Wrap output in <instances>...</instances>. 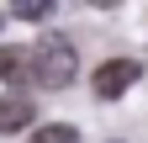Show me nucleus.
I'll list each match as a JSON object with an SVG mask.
<instances>
[{
    "instance_id": "f257e3e1",
    "label": "nucleus",
    "mask_w": 148,
    "mask_h": 143,
    "mask_svg": "<svg viewBox=\"0 0 148 143\" xmlns=\"http://www.w3.org/2000/svg\"><path fill=\"white\" fill-rule=\"evenodd\" d=\"M74 69H79V53H74L69 37H48V43H37L27 53V74L37 85H48V90H64L74 80Z\"/></svg>"
},
{
    "instance_id": "f03ea898",
    "label": "nucleus",
    "mask_w": 148,
    "mask_h": 143,
    "mask_svg": "<svg viewBox=\"0 0 148 143\" xmlns=\"http://www.w3.org/2000/svg\"><path fill=\"white\" fill-rule=\"evenodd\" d=\"M138 80H143V64H138V58H106V64L95 69V80H90V85H95L101 101H116L122 90H132Z\"/></svg>"
},
{
    "instance_id": "7ed1b4c3",
    "label": "nucleus",
    "mask_w": 148,
    "mask_h": 143,
    "mask_svg": "<svg viewBox=\"0 0 148 143\" xmlns=\"http://www.w3.org/2000/svg\"><path fill=\"white\" fill-rule=\"evenodd\" d=\"M32 122V101L27 96H0V133H21Z\"/></svg>"
},
{
    "instance_id": "20e7f679",
    "label": "nucleus",
    "mask_w": 148,
    "mask_h": 143,
    "mask_svg": "<svg viewBox=\"0 0 148 143\" xmlns=\"http://www.w3.org/2000/svg\"><path fill=\"white\" fill-rule=\"evenodd\" d=\"M27 143H79V133H74L69 122H53V127H37Z\"/></svg>"
},
{
    "instance_id": "39448f33",
    "label": "nucleus",
    "mask_w": 148,
    "mask_h": 143,
    "mask_svg": "<svg viewBox=\"0 0 148 143\" xmlns=\"http://www.w3.org/2000/svg\"><path fill=\"white\" fill-rule=\"evenodd\" d=\"M16 74H27V53L21 48H0V80H16Z\"/></svg>"
},
{
    "instance_id": "423d86ee",
    "label": "nucleus",
    "mask_w": 148,
    "mask_h": 143,
    "mask_svg": "<svg viewBox=\"0 0 148 143\" xmlns=\"http://www.w3.org/2000/svg\"><path fill=\"white\" fill-rule=\"evenodd\" d=\"M16 16H21V21H42V16H48V6H37V0H27V6H16Z\"/></svg>"
}]
</instances>
